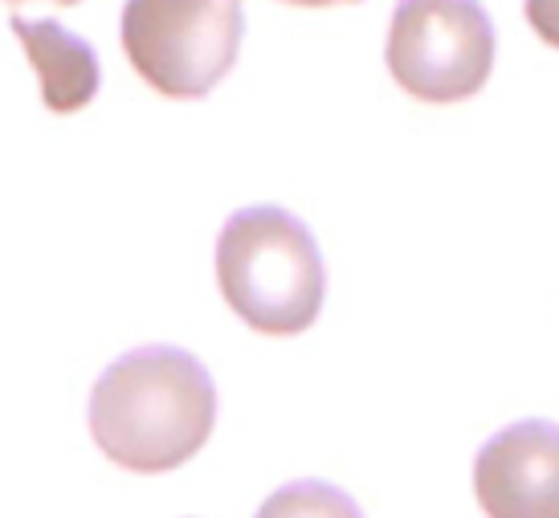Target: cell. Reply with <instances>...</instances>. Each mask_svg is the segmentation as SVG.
I'll return each mask as SVG.
<instances>
[{"instance_id":"6da1fadb","label":"cell","mask_w":559,"mask_h":518,"mask_svg":"<svg viewBox=\"0 0 559 518\" xmlns=\"http://www.w3.org/2000/svg\"><path fill=\"white\" fill-rule=\"evenodd\" d=\"M91 437L131 473H168L204 449L217 424V388L185 347H135L91 393Z\"/></svg>"},{"instance_id":"7a4b0ae2","label":"cell","mask_w":559,"mask_h":518,"mask_svg":"<svg viewBox=\"0 0 559 518\" xmlns=\"http://www.w3.org/2000/svg\"><path fill=\"white\" fill-rule=\"evenodd\" d=\"M217 286L229 311L258 335H302L326 299L323 253L295 213L237 208L217 237Z\"/></svg>"},{"instance_id":"3957f363","label":"cell","mask_w":559,"mask_h":518,"mask_svg":"<svg viewBox=\"0 0 559 518\" xmlns=\"http://www.w3.org/2000/svg\"><path fill=\"white\" fill-rule=\"evenodd\" d=\"M241 0H127L119 41L131 70L164 98H204L237 65Z\"/></svg>"},{"instance_id":"277c9868","label":"cell","mask_w":559,"mask_h":518,"mask_svg":"<svg viewBox=\"0 0 559 518\" xmlns=\"http://www.w3.org/2000/svg\"><path fill=\"white\" fill-rule=\"evenodd\" d=\"M495 21L481 0H396L389 25V74L420 103H462L495 70Z\"/></svg>"},{"instance_id":"5b68a950","label":"cell","mask_w":559,"mask_h":518,"mask_svg":"<svg viewBox=\"0 0 559 518\" xmlns=\"http://www.w3.org/2000/svg\"><path fill=\"white\" fill-rule=\"evenodd\" d=\"M474 494L495 518H559V424L519 421L474 457Z\"/></svg>"},{"instance_id":"8992f818","label":"cell","mask_w":559,"mask_h":518,"mask_svg":"<svg viewBox=\"0 0 559 518\" xmlns=\"http://www.w3.org/2000/svg\"><path fill=\"white\" fill-rule=\"evenodd\" d=\"M9 29L25 49L33 74L41 82V103L53 115H74V110L91 107L103 86V65H98L91 41H82L79 33H70L49 16H37V21L13 16Z\"/></svg>"},{"instance_id":"52a82bcc","label":"cell","mask_w":559,"mask_h":518,"mask_svg":"<svg viewBox=\"0 0 559 518\" xmlns=\"http://www.w3.org/2000/svg\"><path fill=\"white\" fill-rule=\"evenodd\" d=\"M523 13H527L531 29L539 33V41L559 49V0H527Z\"/></svg>"},{"instance_id":"ba28073f","label":"cell","mask_w":559,"mask_h":518,"mask_svg":"<svg viewBox=\"0 0 559 518\" xmlns=\"http://www.w3.org/2000/svg\"><path fill=\"white\" fill-rule=\"evenodd\" d=\"M286 4H302V9H323V4H359V0H286Z\"/></svg>"},{"instance_id":"9c48e42d","label":"cell","mask_w":559,"mask_h":518,"mask_svg":"<svg viewBox=\"0 0 559 518\" xmlns=\"http://www.w3.org/2000/svg\"><path fill=\"white\" fill-rule=\"evenodd\" d=\"M13 4H21V0H13ZM58 4H79V0H58Z\"/></svg>"}]
</instances>
